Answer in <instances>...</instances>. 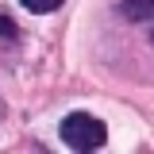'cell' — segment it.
Returning <instances> with one entry per match:
<instances>
[{"label":"cell","mask_w":154,"mask_h":154,"mask_svg":"<svg viewBox=\"0 0 154 154\" xmlns=\"http://www.w3.org/2000/svg\"><path fill=\"white\" fill-rule=\"evenodd\" d=\"M58 139L69 146V150H100L108 143V127L89 112H73L58 123Z\"/></svg>","instance_id":"obj_1"},{"label":"cell","mask_w":154,"mask_h":154,"mask_svg":"<svg viewBox=\"0 0 154 154\" xmlns=\"http://www.w3.org/2000/svg\"><path fill=\"white\" fill-rule=\"evenodd\" d=\"M116 12H119L123 19H131V23H143V19L154 16V0H123Z\"/></svg>","instance_id":"obj_2"},{"label":"cell","mask_w":154,"mask_h":154,"mask_svg":"<svg viewBox=\"0 0 154 154\" xmlns=\"http://www.w3.org/2000/svg\"><path fill=\"white\" fill-rule=\"evenodd\" d=\"M27 12H54V8H62L66 0H19Z\"/></svg>","instance_id":"obj_3"},{"label":"cell","mask_w":154,"mask_h":154,"mask_svg":"<svg viewBox=\"0 0 154 154\" xmlns=\"http://www.w3.org/2000/svg\"><path fill=\"white\" fill-rule=\"evenodd\" d=\"M0 38H4V42H16V38H19V31H16V23H12V19L4 16V12H0Z\"/></svg>","instance_id":"obj_4"}]
</instances>
